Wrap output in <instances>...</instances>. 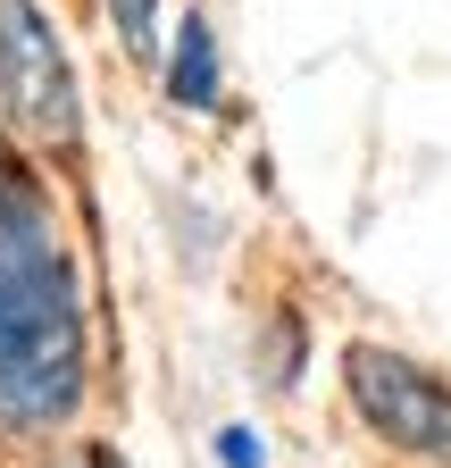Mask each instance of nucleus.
<instances>
[{"label":"nucleus","mask_w":451,"mask_h":468,"mask_svg":"<svg viewBox=\"0 0 451 468\" xmlns=\"http://www.w3.org/2000/svg\"><path fill=\"white\" fill-rule=\"evenodd\" d=\"M217 452H226V468H259V443H251L243 427H226V435H217Z\"/></svg>","instance_id":"nucleus-7"},{"label":"nucleus","mask_w":451,"mask_h":468,"mask_svg":"<svg viewBox=\"0 0 451 468\" xmlns=\"http://www.w3.org/2000/svg\"><path fill=\"white\" fill-rule=\"evenodd\" d=\"M0 117L42 151L84 143V92L68 68V42L50 34L34 0H0Z\"/></svg>","instance_id":"nucleus-2"},{"label":"nucleus","mask_w":451,"mask_h":468,"mask_svg":"<svg viewBox=\"0 0 451 468\" xmlns=\"http://www.w3.org/2000/svg\"><path fill=\"white\" fill-rule=\"evenodd\" d=\"M109 26L134 58H159V0H109Z\"/></svg>","instance_id":"nucleus-5"},{"label":"nucleus","mask_w":451,"mask_h":468,"mask_svg":"<svg viewBox=\"0 0 451 468\" xmlns=\"http://www.w3.org/2000/svg\"><path fill=\"white\" fill-rule=\"evenodd\" d=\"M343 393L393 452L451 468V385L435 368L402 360V351H384V343H351L343 351Z\"/></svg>","instance_id":"nucleus-3"},{"label":"nucleus","mask_w":451,"mask_h":468,"mask_svg":"<svg viewBox=\"0 0 451 468\" xmlns=\"http://www.w3.org/2000/svg\"><path fill=\"white\" fill-rule=\"evenodd\" d=\"M167 101L176 109H209L217 101V26L193 9L176 26V58H167Z\"/></svg>","instance_id":"nucleus-4"},{"label":"nucleus","mask_w":451,"mask_h":468,"mask_svg":"<svg viewBox=\"0 0 451 468\" xmlns=\"http://www.w3.org/2000/svg\"><path fill=\"white\" fill-rule=\"evenodd\" d=\"M50 468H126V460L109 452V443H68L59 460H50Z\"/></svg>","instance_id":"nucleus-6"},{"label":"nucleus","mask_w":451,"mask_h":468,"mask_svg":"<svg viewBox=\"0 0 451 468\" xmlns=\"http://www.w3.org/2000/svg\"><path fill=\"white\" fill-rule=\"evenodd\" d=\"M84 401V302L42 185L0 151V427H59Z\"/></svg>","instance_id":"nucleus-1"}]
</instances>
